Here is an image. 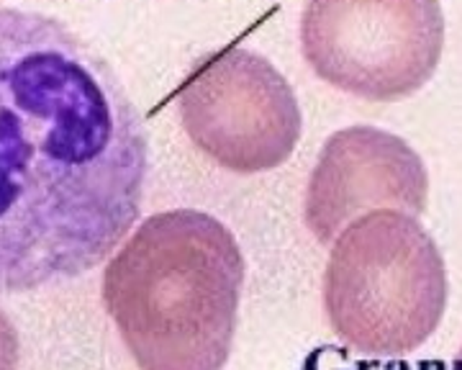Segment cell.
I'll return each mask as SVG.
<instances>
[{
    "mask_svg": "<svg viewBox=\"0 0 462 370\" xmlns=\"http://www.w3.org/2000/svg\"><path fill=\"white\" fill-rule=\"evenodd\" d=\"M149 136L65 21L0 5V296L98 268L139 221Z\"/></svg>",
    "mask_w": 462,
    "mask_h": 370,
    "instance_id": "1",
    "label": "cell"
},
{
    "mask_svg": "<svg viewBox=\"0 0 462 370\" xmlns=\"http://www.w3.org/2000/svg\"><path fill=\"white\" fill-rule=\"evenodd\" d=\"M447 309V268L421 221L370 211L331 242L324 311L346 347L401 357L421 347Z\"/></svg>",
    "mask_w": 462,
    "mask_h": 370,
    "instance_id": "3",
    "label": "cell"
},
{
    "mask_svg": "<svg viewBox=\"0 0 462 370\" xmlns=\"http://www.w3.org/2000/svg\"><path fill=\"white\" fill-rule=\"evenodd\" d=\"M247 263L206 211L152 214L103 270V306L139 370H224Z\"/></svg>",
    "mask_w": 462,
    "mask_h": 370,
    "instance_id": "2",
    "label": "cell"
},
{
    "mask_svg": "<svg viewBox=\"0 0 462 370\" xmlns=\"http://www.w3.org/2000/svg\"><path fill=\"white\" fill-rule=\"evenodd\" d=\"M430 203L424 160L401 136L375 126L339 129L324 142L306 188L303 219L321 245L370 211L421 217Z\"/></svg>",
    "mask_w": 462,
    "mask_h": 370,
    "instance_id": "6",
    "label": "cell"
},
{
    "mask_svg": "<svg viewBox=\"0 0 462 370\" xmlns=\"http://www.w3.org/2000/svg\"><path fill=\"white\" fill-rule=\"evenodd\" d=\"M21 363V339L14 321L0 311V370H18Z\"/></svg>",
    "mask_w": 462,
    "mask_h": 370,
    "instance_id": "7",
    "label": "cell"
},
{
    "mask_svg": "<svg viewBox=\"0 0 462 370\" xmlns=\"http://www.w3.org/2000/svg\"><path fill=\"white\" fill-rule=\"evenodd\" d=\"M452 370H462V347L460 353H457V357H455V363H452Z\"/></svg>",
    "mask_w": 462,
    "mask_h": 370,
    "instance_id": "8",
    "label": "cell"
},
{
    "mask_svg": "<svg viewBox=\"0 0 462 370\" xmlns=\"http://www.w3.org/2000/svg\"><path fill=\"white\" fill-rule=\"evenodd\" d=\"M188 139L218 168L252 175L281 168L303 116L296 93L267 57L231 44L206 54L175 90Z\"/></svg>",
    "mask_w": 462,
    "mask_h": 370,
    "instance_id": "5",
    "label": "cell"
},
{
    "mask_svg": "<svg viewBox=\"0 0 462 370\" xmlns=\"http://www.w3.org/2000/svg\"><path fill=\"white\" fill-rule=\"evenodd\" d=\"M445 47L439 0H306L300 51L316 75L365 101L430 83Z\"/></svg>",
    "mask_w": 462,
    "mask_h": 370,
    "instance_id": "4",
    "label": "cell"
}]
</instances>
